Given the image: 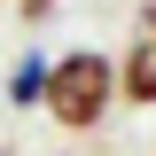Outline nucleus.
<instances>
[{"instance_id":"nucleus-3","label":"nucleus","mask_w":156,"mask_h":156,"mask_svg":"<svg viewBox=\"0 0 156 156\" xmlns=\"http://www.w3.org/2000/svg\"><path fill=\"white\" fill-rule=\"evenodd\" d=\"M47 62H55V55H39V47H31V55L8 70V101H16V109H39V94H47Z\"/></svg>"},{"instance_id":"nucleus-1","label":"nucleus","mask_w":156,"mask_h":156,"mask_svg":"<svg viewBox=\"0 0 156 156\" xmlns=\"http://www.w3.org/2000/svg\"><path fill=\"white\" fill-rule=\"evenodd\" d=\"M39 109L55 117L62 133H94L101 117L117 109V62L101 55V47L55 55V62H47V94H39Z\"/></svg>"},{"instance_id":"nucleus-2","label":"nucleus","mask_w":156,"mask_h":156,"mask_svg":"<svg viewBox=\"0 0 156 156\" xmlns=\"http://www.w3.org/2000/svg\"><path fill=\"white\" fill-rule=\"evenodd\" d=\"M117 101H125V109H156V0H140L133 39H125V55H117Z\"/></svg>"},{"instance_id":"nucleus-4","label":"nucleus","mask_w":156,"mask_h":156,"mask_svg":"<svg viewBox=\"0 0 156 156\" xmlns=\"http://www.w3.org/2000/svg\"><path fill=\"white\" fill-rule=\"evenodd\" d=\"M16 8H23V23H47V16L62 8V0H16Z\"/></svg>"}]
</instances>
